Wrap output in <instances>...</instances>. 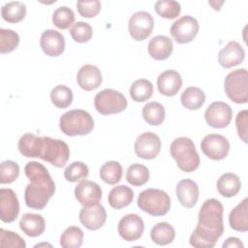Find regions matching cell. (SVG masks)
Segmentation results:
<instances>
[{"label": "cell", "instance_id": "8", "mask_svg": "<svg viewBox=\"0 0 248 248\" xmlns=\"http://www.w3.org/2000/svg\"><path fill=\"white\" fill-rule=\"evenodd\" d=\"M94 106L99 113L109 115L125 110L128 102L126 97L119 91L107 88L96 94L94 98Z\"/></svg>", "mask_w": 248, "mask_h": 248}, {"label": "cell", "instance_id": "29", "mask_svg": "<svg viewBox=\"0 0 248 248\" xmlns=\"http://www.w3.org/2000/svg\"><path fill=\"white\" fill-rule=\"evenodd\" d=\"M175 236V231L171 225L167 222L156 224L150 232L152 241L158 245H168L171 243Z\"/></svg>", "mask_w": 248, "mask_h": 248}, {"label": "cell", "instance_id": "45", "mask_svg": "<svg viewBox=\"0 0 248 248\" xmlns=\"http://www.w3.org/2000/svg\"><path fill=\"white\" fill-rule=\"evenodd\" d=\"M235 125L238 137L244 142H247V131H248V111L243 109L239 111L235 117Z\"/></svg>", "mask_w": 248, "mask_h": 248}, {"label": "cell", "instance_id": "30", "mask_svg": "<svg viewBox=\"0 0 248 248\" xmlns=\"http://www.w3.org/2000/svg\"><path fill=\"white\" fill-rule=\"evenodd\" d=\"M1 16L9 23L19 22L26 16V6L19 1L6 3L1 8Z\"/></svg>", "mask_w": 248, "mask_h": 248}, {"label": "cell", "instance_id": "14", "mask_svg": "<svg viewBox=\"0 0 248 248\" xmlns=\"http://www.w3.org/2000/svg\"><path fill=\"white\" fill-rule=\"evenodd\" d=\"M117 231L121 238L125 241H136L140 238L143 233V220L138 214H127L120 219Z\"/></svg>", "mask_w": 248, "mask_h": 248}, {"label": "cell", "instance_id": "6", "mask_svg": "<svg viewBox=\"0 0 248 248\" xmlns=\"http://www.w3.org/2000/svg\"><path fill=\"white\" fill-rule=\"evenodd\" d=\"M138 206L152 216H163L170 208L169 195L160 189L149 188L142 191L138 198Z\"/></svg>", "mask_w": 248, "mask_h": 248}, {"label": "cell", "instance_id": "25", "mask_svg": "<svg viewBox=\"0 0 248 248\" xmlns=\"http://www.w3.org/2000/svg\"><path fill=\"white\" fill-rule=\"evenodd\" d=\"M229 223L232 230L237 232L248 231V199L245 198L235 207L232 209L229 215Z\"/></svg>", "mask_w": 248, "mask_h": 248}, {"label": "cell", "instance_id": "42", "mask_svg": "<svg viewBox=\"0 0 248 248\" xmlns=\"http://www.w3.org/2000/svg\"><path fill=\"white\" fill-rule=\"evenodd\" d=\"M70 34L75 42L82 44L90 41L93 31L89 23L84 21H78L70 29Z\"/></svg>", "mask_w": 248, "mask_h": 248}, {"label": "cell", "instance_id": "26", "mask_svg": "<svg viewBox=\"0 0 248 248\" xmlns=\"http://www.w3.org/2000/svg\"><path fill=\"white\" fill-rule=\"evenodd\" d=\"M134 199V192L126 185H118L113 187L108 197L109 205L115 209H121L128 206Z\"/></svg>", "mask_w": 248, "mask_h": 248}, {"label": "cell", "instance_id": "43", "mask_svg": "<svg viewBox=\"0 0 248 248\" xmlns=\"http://www.w3.org/2000/svg\"><path fill=\"white\" fill-rule=\"evenodd\" d=\"M0 247H12V248H25L26 243L19 234L0 229Z\"/></svg>", "mask_w": 248, "mask_h": 248}, {"label": "cell", "instance_id": "37", "mask_svg": "<svg viewBox=\"0 0 248 248\" xmlns=\"http://www.w3.org/2000/svg\"><path fill=\"white\" fill-rule=\"evenodd\" d=\"M75 21V14L72 9L62 6L57 8L52 15V23L58 29H68Z\"/></svg>", "mask_w": 248, "mask_h": 248}, {"label": "cell", "instance_id": "35", "mask_svg": "<svg viewBox=\"0 0 248 248\" xmlns=\"http://www.w3.org/2000/svg\"><path fill=\"white\" fill-rule=\"evenodd\" d=\"M83 232L77 226L68 227L60 236V245L63 248H78L83 242Z\"/></svg>", "mask_w": 248, "mask_h": 248}, {"label": "cell", "instance_id": "28", "mask_svg": "<svg viewBox=\"0 0 248 248\" xmlns=\"http://www.w3.org/2000/svg\"><path fill=\"white\" fill-rule=\"evenodd\" d=\"M181 104L184 108L190 110H196L202 107L205 102L204 92L196 86L187 87L181 94Z\"/></svg>", "mask_w": 248, "mask_h": 248}, {"label": "cell", "instance_id": "22", "mask_svg": "<svg viewBox=\"0 0 248 248\" xmlns=\"http://www.w3.org/2000/svg\"><path fill=\"white\" fill-rule=\"evenodd\" d=\"M178 202L186 208H192L199 199V186L192 179H182L176 185Z\"/></svg>", "mask_w": 248, "mask_h": 248}, {"label": "cell", "instance_id": "31", "mask_svg": "<svg viewBox=\"0 0 248 248\" xmlns=\"http://www.w3.org/2000/svg\"><path fill=\"white\" fill-rule=\"evenodd\" d=\"M166 116L163 105L158 102L147 103L142 108V117L144 121L152 126H159L163 123Z\"/></svg>", "mask_w": 248, "mask_h": 248}, {"label": "cell", "instance_id": "36", "mask_svg": "<svg viewBox=\"0 0 248 248\" xmlns=\"http://www.w3.org/2000/svg\"><path fill=\"white\" fill-rule=\"evenodd\" d=\"M73 91L66 85H56L50 91L51 103L58 108H66L73 102Z\"/></svg>", "mask_w": 248, "mask_h": 248}, {"label": "cell", "instance_id": "44", "mask_svg": "<svg viewBox=\"0 0 248 248\" xmlns=\"http://www.w3.org/2000/svg\"><path fill=\"white\" fill-rule=\"evenodd\" d=\"M101 2L99 0L91 1H78L77 3V9L78 14L83 17H94L101 11Z\"/></svg>", "mask_w": 248, "mask_h": 248}, {"label": "cell", "instance_id": "16", "mask_svg": "<svg viewBox=\"0 0 248 248\" xmlns=\"http://www.w3.org/2000/svg\"><path fill=\"white\" fill-rule=\"evenodd\" d=\"M79 221L87 230L95 231L104 226L107 220V212L105 207L98 203L91 206H83L78 215Z\"/></svg>", "mask_w": 248, "mask_h": 248}, {"label": "cell", "instance_id": "5", "mask_svg": "<svg viewBox=\"0 0 248 248\" xmlns=\"http://www.w3.org/2000/svg\"><path fill=\"white\" fill-rule=\"evenodd\" d=\"M59 127L66 136H85L93 131L94 120L90 113L83 109H72L61 115Z\"/></svg>", "mask_w": 248, "mask_h": 248}, {"label": "cell", "instance_id": "7", "mask_svg": "<svg viewBox=\"0 0 248 248\" xmlns=\"http://www.w3.org/2000/svg\"><path fill=\"white\" fill-rule=\"evenodd\" d=\"M225 92L235 104H246L248 101V73L245 68L234 70L225 78Z\"/></svg>", "mask_w": 248, "mask_h": 248}, {"label": "cell", "instance_id": "34", "mask_svg": "<svg viewBox=\"0 0 248 248\" xmlns=\"http://www.w3.org/2000/svg\"><path fill=\"white\" fill-rule=\"evenodd\" d=\"M126 179L133 186H142L149 180V170L141 164H132L126 170Z\"/></svg>", "mask_w": 248, "mask_h": 248}, {"label": "cell", "instance_id": "23", "mask_svg": "<svg viewBox=\"0 0 248 248\" xmlns=\"http://www.w3.org/2000/svg\"><path fill=\"white\" fill-rule=\"evenodd\" d=\"M173 50L171 39L167 36L157 35L148 43V53L155 60H166L170 56Z\"/></svg>", "mask_w": 248, "mask_h": 248}, {"label": "cell", "instance_id": "18", "mask_svg": "<svg viewBox=\"0 0 248 248\" xmlns=\"http://www.w3.org/2000/svg\"><path fill=\"white\" fill-rule=\"evenodd\" d=\"M40 46L45 54L50 57H56L61 55L65 50V39L60 32L47 29L41 35Z\"/></svg>", "mask_w": 248, "mask_h": 248}, {"label": "cell", "instance_id": "40", "mask_svg": "<svg viewBox=\"0 0 248 248\" xmlns=\"http://www.w3.org/2000/svg\"><path fill=\"white\" fill-rule=\"evenodd\" d=\"M19 44L18 34L12 29H0V52L9 53L16 49Z\"/></svg>", "mask_w": 248, "mask_h": 248}, {"label": "cell", "instance_id": "46", "mask_svg": "<svg viewBox=\"0 0 248 248\" xmlns=\"http://www.w3.org/2000/svg\"><path fill=\"white\" fill-rule=\"evenodd\" d=\"M243 248L244 245L237 237H229L223 243V248Z\"/></svg>", "mask_w": 248, "mask_h": 248}, {"label": "cell", "instance_id": "33", "mask_svg": "<svg viewBox=\"0 0 248 248\" xmlns=\"http://www.w3.org/2000/svg\"><path fill=\"white\" fill-rule=\"evenodd\" d=\"M153 94L152 83L145 78L135 80L130 87V96L135 102H144Z\"/></svg>", "mask_w": 248, "mask_h": 248}, {"label": "cell", "instance_id": "1", "mask_svg": "<svg viewBox=\"0 0 248 248\" xmlns=\"http://www.w3.org/2000/svg\"><path fill=\"white\" fill-rule=\"evenodd\" d=\"M224 208L216 199L206 200L199 212L198 225L189 242L197 248H212L224 232Z\"/></svg>", "mask_w": 248, "mask_h": 248}, {"label": "cell", "instance_id": "2", "mask_svg": "<svg viewBox=\"0 0 248 248\" xmlns=\"http://www.w3.org/2000/svg\"><path fill=\"white\" fill-rule=\"evenodd\" d=\"M17 146L22 156L40 158L57 168L64 167L70 157L69 145L61 140L49 137L26 133L20 137Z\"/></svg>", "mask_w": 248, "mask_h": 248}, {"label": "cell", "instance_id": "38", "mask_svg": "<svg viewBox=\"0 0 248 248\" xmlns=\"http://www.w3.org/2000/svg\"><path fill=\"white\" fill-rule=\"evenodd\" d=\"M154 9L161 17L167 19H172L177 17L181 12L180 4L176 1L171 0L157 1L154 5Z\"/></svg>", "mask_w": 248, "mask_h": 248}, {"label": "cell", "instance_id": "47", "mask_svg": "<svg viewBox=\"0 0 248 248\" xmlns=\"http://www.w3.org/2000/svg\"><path fill=\"white\" fill-rule=\"evenodd\" d=\"M209 4L212 6V8L214 9V10H217V11H219L220 10V7H221V5H223V4H220V5H218V3L216 4L215 2H209Z\"/></svg>", "mask_w": 248, "mask_h": 248}, {"label": "cell", "instance_id": "11", "mask_svg": "<svg viewBox=\"0 0 248 248\" xmlns=\"http://www.w3.org/2000/svg\"><path fill=\"white\" fill-rule=\"evenodd\" d=\"M201 148L207 158L219 161L226 158L229 154L230 142L222 135L209 134L202 139Z\"/></svg>", "mask_w": 248, "mask_h": 248}, {"label": "cell", "instance_id": "48", "mask_svg": "<svg viewBox=\"0 0 248 248\" xmlns=\"http://www.w3.org/2000/svg\"><path fill=\"white\" fill-rule=\"evenodd\" d=\"M41 246H49V247H51V245H50V244H47V243H41V244L35 245V247H41Z\"/></svg>", "mask_w": 248, "mask_h": 248}, {"label": "cell", "instance_id": "9", "mask_svg": "<svg viewBox=\"0 0 248 248\" xmlns=\"http://www.w3.org/2000/svg\"><path fill=\"white\" fill-rule=\"evenodd\" d=\"M153 27V17L145 11L134 13L128 22L129 34L135 41H143L147 39L151 35Z\"/></svg>", "mask_w": 248, "mask_h": 248}, {"label": "cell", "instance_id": "15", "mask_svg": "<svg viewBox=\"0 0 248 248\" xmlns=\"http://www.w3.org/2000/svg\"><path fill=\"white\" fill-rule=\"evenodd\" d=\"M75 197L83 206H91L100 203L102 198L101 187L91 180L82 179L75 188Z\"/></svg>", "mask_w": 248, "mask_h": 248}, {"label": "cell", "instance_id": "39", "mask_svg": "<svg viewBox=\"0 0 248 248\" xmlns=\"http://www.w3.org/2000/svg\"><path fill=\"white\" fill-rule=\"evenodd\" d=\"M88 174V167L80 161L73 162L64 170V177L69 182H78L79 180L86 178Z\"/></svg>", "mask_w": 248, "mask_h": 248}, {"label": "cell", "instance_id": "27", "mask_svg": "<svg viewBox=\"0 0 248 248\" xmlns=\"http://www.w3.org/2000/svg\"><path fill=\"white\" fill-rule=\"evenodd\" d=\"M241 189V181L238 175L232 172L222 174L217 181V190L225 198L235 196Z\"/></svg>", "mask_w": 248, "mask_h": 248}, {"label": "cell", "instance_id": "17", "mask_svg": "<svg viewBox=\"0 0 248 248\" xmlns=\"http://www.w3.org/2000/svg\"><path fill=\"white\" fill-rule=\"evenodd\" d=\"M1 220L4 223L14 222L19 214V202L14 190L9 188L0 189Z\"/></svg>", "mask_w": 248, "mask_h": 248}, {"label": "cell", "instance_id": "4", "mask_svg": "<svg viewBox=\"0 0 248 248\" xmlns=\"http://www.w3.org/2000/svg\"><path fill=\"white\" fill-rule=\"evenodd\" d=\"M170 155L175 160L177 167L184 172H192L200 166V156L193 140L186 137H180L170 143Z\"/></svg>", "mask_w": 248, "mask_h": 248}, {"label": "cell", "instance_id": "3", "mask_svg": "<svg viewBox=\"0 0 248 248\" xmlns=\"http://www.w3.org/2000/svg\"><path fill=\"white\" fill-rule=\"evenodd\" d=\"M24 173L30 180L24 191V200L28 207L42 210L55 192V183L46 168L36 161L28 162Z\"/></svg>", "mask_w": 248, "mask_h": 248}, {"label": "cell", "instance_id": "32", "mask_svg": "<svg viewBox=\"0 0 248 248\" xmlns=\"http://www.w3.org/2000/svg\"><path fill=\"white\" fill-rule=\"evenodd\" d=\"M123 170L116 161H108L100 169L101 179L109 185H115L122 178Z\"/></svg>", "mask_w": 248, "mask_h": 248}, {"label": "cell", "instance_id": "10", "mask_svg": "<svg viewBox=\"0 0 248 248\" xmlns=\"http://www.w3.org/2000/svg\"><path fill=\"white\" fill-rule=\"evenodd\" d=\"M199 22L191 16H183L175 20L170 27V34L178 44L192 42L199 32Z\"/></svg>", "mask_w": 248, "mask_h": 248}, {"label": "cell", "instance_id": "41", "mask_svg": "<svg viewBox=\"0 0 248 248\" xmlns=\"http://www.w3.org/2000/svg\"><path fill=\"white\" fill-rule=\"evenodd\" d=\"M19 175V166L11 160L4 161L0 165V183L9 184L17 179Z\"/></svg>", "mask_w": 248, "mask_h": 248}, {"label": "cell", "instance_id": "20", "mask_svg": "<svg viewBox=\"0 0 248 248\" xmlns=\"http://www.w3.org/2000/svg\"><path fill=\"white\" fill-rule=\"evenodd\" d=\"M182 86V78L178 72L167 70L161 73L157 79L158 91L167 97L174 96Z\"/></svg>", "mask_w": 248, "mask_h": 248}, {"label": "cell", "instance_id": "24", "mask_svg": "<svg viewBox=\"0 0 248 248\" xmlns=\"http://www.w3.org/2000/svg\"><path fill=\"white\" fill-rule=\"evenodd\" d=\"M20 230L28 236L36 237L41 235L46 229V222L42 215L25 213L19 221Z\"/></svg>", "mask_w": 248, "mask_h": 248}, {"label": "cell", "instance_id": "12", "mask_svg": "<svg viewBox=\"0 0 248 248\" xmlns=\"http://www.w3.org/2000/svg\"><path fill=\"white\" fill-rule=\"evenodd\" d=\"M232 110L231 107L224 102L211 103L204 112L206 123L217 129H223L229 126L232 121Z\"/></svg>", "mask_w": 248, "mask_h": 248}, {"label": "cell", "instance_id": "21", "mask_svg": "<svg viewBox=\"0 0 248 248\" xmlns=\"http://www.w3.org/2000/svg\"><path fill=\"white\" fill-rule=\"evenodd\" d=\"M102 80L103 78L101 71L94 65H84L77 74L78 84L85 91H92L98 88L101 85Z\"/></svg>", "mask_w": 248, "mask_h": 248}, {"label": "cell", "instance_id": "13", "mask_svg": "<svg viewBox=\"0 0 248 248\" xmlns=\"http://www.w3.org/2000/svg\"><path fill=\"white\" fill-rule=\"evenodd\" d=\"M161 140L156 134L145 132L137 138L134 148L138 157L145 160H151L157 157L161 150Z\"/></svg>", "mask_w": 248, "mask_h": 248}, {"label": "cell", "instance_id": "19", "mask_svg": "<svg viewBox=\"0 0 248 248\" xmlns=\"http://www.w3.org/2000/svg\"><path fill=\"white\" fill-rule=\"evenodd\" d=\"M244 58L245 51L241 45L235 41L229 42L218 53V62L226 69L241 64Z\"/></svg>", "mask_w": 248, "mask_h": 248}]
</instances>
